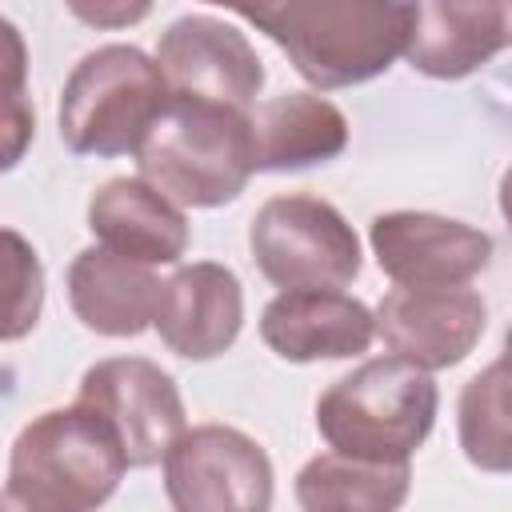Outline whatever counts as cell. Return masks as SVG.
<instances>
[{
	"mask_svg": "<svg viewBox=\"0 0 512 512\" xmlns=\"http://www.w3.org/2000/svg\"><path fill=\"white\" fill-rule=\"evenodd\" d=\"M316 88L376 80L404 56L408 0H280L256 20Z\"/></svg>",
	"mask_w": 512,
	"mask_h": 512,
	"instance_id": "3",
	"label": "cell"
},
{
	"mask_svg": "<svg viewBox=\"0 0 512 512\" xmlns=\"http://www.w3.org/2000/svg\"><path fill=\"white\" fill-rule=\"evenodd\" d=\"M512 44V0H408L404 56L432 80H464Z\"/></svg>",
	"mask_w": 512,
	"mask_h": 512,
	"instance_id": "12",
	"label": "cell"
},
{
	"mask_svg": "<svg viewBox=\"0 0 512 512\" xmlns=\"http://www.w3.org/2000/svg\"><path fill=\"white\" fill-rule=\"evenodd\" d=\"M92 236L140 264H176L188 252V220L180 204L156 192L144 176H116L88 200Z\"/></svg>",
	"mask_w": 512,
	"mask_h": 512,
	"instance_id": "15",
	"label": "cell"
},
{
	"mask_svg": "<svg viewBox=\"0 0 512 512\" xmlns=\"http://www.w3.org/2000/svg\"><path fill=\"white\" fill-rule=\"evenodd\" d=\"M256 172H296L312 164H328L348 148L344 112L312 92H288L256 104L248 116Z\"/></svg>",
	"mask_w": 512,
	"mask_h": 512,
	"instance_id": "17",
	"label": "cell"
},
{
	"mask_svg": "<svg viewBox=\"0 0 512 512\" xmlns=\"http://www.w3.org/2000/svg\"><path fill=\"white\" fill-rule=\"evenodd\" d=\"M36 136V108L28 96V44L12 20L0 16V172H12Z\"/></svg>",
	"mask_w": 512,
	"mask_h": 512,
	"instance_id": "21",
	"label": "cell"
},
{
	"mask_svg": "<svg viewBox=\"0 0 512 512\" xmlns=\"http://www.w3.org/2000/svg\"><path fill=\"white\" fill-rule=\"evenodd\" d=\"M260 340L288 364L348 360L376 340V316L340 288H284L260 312Z\"/></svg>",
	"mask_w": 512,
	"mask_h": 512,
	"instance_id": "13",
	"label": "cell"
},
{
	"mask_svg": "<svg viewBox=\"0 0 512 512\" xmlns=\"http://www.w3.org/2000/svg\"><path fill=\"white\" fill-rule=\"evenodd\" d=\"M460 448L468 464L504 476L512 468V436H508V364L492 360L480 376H472L460 392Z\"/></svg>",
	"mask_w": 512,
	"mask_h": 512,
	"instance_id": "19",
	"label": "cell"
},
{
	"mask_svg": "<svg viewBox=\"0 0 512 512\" xmlns=\"http://www.w3.org/2000/svg\"><path fill=\"white\" fill-rule=\"evenodd\" d=\"M376 264L400 288L468 284L492 260V236L436 212H380L368 224Z\"/></svg>",
	"mask_w": 512,
	"mask_h": 512,
	"instance_id": "9",
	"label": "cell"
},
{
	"mask_svg": "<svg viewBox=\"0 0 512 512\" xmlns=\"http://www.w3.org/2000/svg\"><path fill=\"white\" fill-rule=\"evenodd\" d=\"M128 460L112 424L88 408H48L20 428L8 452L0 504L24 512H88L124 480Z\"/></svg>",
	"mask_w": 512,
	"mask_h": 512,
	"instance_id": "1",
	"label": "cell"
},
{
	"mask_svg": "<svg viewBox=\"0 0 512 512\" xmlns=\"http://www.w3.org/2000/svg\"><path fill=\"white\" fill-rule=\"evenodd\" d=\"M248 248L276 288H348L360 276V240L320 196L264 200L252 216Z\"/></svg>",
	"mask_w": 512,
	"mask_h": 512,
	"instance_id": "6",
	"label": "cell"
},
{
	"mask_svg": "<svg viewBox=\"0 0 512 512\" xmlns=\"http://www.w3.org/2000/svg\"><path fill=\"white\" fill-rule=\"evenodd\" d=\"M68 12L96 28V32H116V28H132L152 12V0H64Z\"/></svg>",
	"mask_w": 512,
	"mask_h": 512,
	"instance_id": "22",
	"label": "cell"
},
{
	"mask_svg": "<svg viewBox=\"0 0 512 512\" xmlns=\"http://www.w3.org/2000/svg\"><path fill=\"white\" fill-rule=\"evenodd\" d=\"M156 64L172 96L244 108L264 88V64L244 32L216 16H180L164 28Z\"/></svg>",
	"mask_w": 512,
	"mask_h": 512,
	"instance_id": "10",
	"label": "cell"
},
{
	"mask_svg": "<svg viewBox=\"0 0 512 512\" xmlns=\"http://www.w3.org/2000/svg\"><path fill=\"white\" fill-rule=\"evenodd\" d=\"M132 156L140 176L180 208H220L256 172L244 108L172 92Z\"/></svg>",
	"mask_w": 512,
	"mask_h": 512,
	"instance_id": "2",
	"label": "cell"
},
{
	"mask_svg": "<svg viewBox=\"0 0 512 512\" xmlns=\"http://www.w3.org/2000/svg\"><path fill=\"white\" fill-rule=\"evenodd\" d=\"M376 336L392 348V356L412 360L424 372L452 368L468 360L488 328V304L480 292L464 284L448 288H396L380 300Z\"/></svg>",
	"mask_w": 512,
	"mask_h": 512,
	"instance_id": "11",
	"label": "cell"
},
{
	"mask_svg": "<svg viewBox=\"0 0 512 512\" xmlns=\"http://www.w3.org/2000/svg\"><path fill=\"white\" fill-rule=\"evenodd\" d=\"M168 100L160 64L132 44H104L88 52L60 92V140L76 156L136 152Z\"/></svg>",
	"mask_w": 512,
	"mask_h": 512,
	"instance_id": "5",
	"label": "cell"
},
{
	"mask_svg": "<svg viewBox=\"0 0 512 512\" xmlns=\"http://www.w3.org/2000/svg\"><path fill=\"white\" fill-rule=\"evenodd\" d=\"M152 324L168 352L184 360H216L236 344L244 328V288L224 264H184L160 280Z\"/></svg>",
	"mask_w": 512,
	"mask_h": 512,
	"instance_id": "14",
	"label": "cell"
},
{
	"mask_svg": "<svg viewBox=\"0 0 512 512\" xmlns=\"http://www.w3.org/2000/svg\"><path fill=\"white\" fill-rule=\"evenodd\" d=\"M412 488L408 460H368L320 452L296 472V504L304 512H392Z\"/></svg>",
	"mask_w": 512,
	"mask_h": 512,
	"instance_id": "18",
	"label": "cell"
},
{
	"mask_svg": "<svg viewBox=\"0 0 512 512\" xmlns=\"http://www.w3.org/2000/svg\"><path fill=\"white\" fill-rule=\"evenodd\" d=\"M76 400L112 424L128 468L160 464L168 444L184 432V400L176 380L144 356L96 360L80 376Z\"/></svg>",
	"mask_w": 512,
	"mask_h": 512,
	"instance_id": "8",
	"label": "cell"
},
{
	"mask_svg": "<svg viewBox=\"0 0 512 512\" xmlns=\"http://www.w3.org/2000/svg\"><path fill=\"white\" fill-rule=\"evenodd\" d=\"M44 312V264L28 236L0 228V340H24Z\"/></svg>",
	"mask_w": 512,
	"mask_h": 512,
	"instance_id": "20",
	"label": "cell"
},
{
	"mask_svg": "<svg viewBox=\"0 0 512 512\" xmlns=\"http://www.w3.org/2000/svg\"><path fill=\"white\" fill-rule=\"evenodd\" d=\"M440 392L432 372L404 356L364 360L316 400L328 448L368 460H408L432 432Z\"/></svg>",
	"mask_w": 512,
	"mask_h": 512,
	"instance_id": "4",
	"label": "cell"
},
{
	"mask_svg": "<svg viewBox=\"0 0 512 512\" xmlns=\"http://www.w3.org/2000/svg\"><path fill=\"white\" fill-rule=\"evenodd\" d=\"M160 464L168 504L180 512H264L272 504V460L240 428H184Z\"/></svg>",
	"mask_w": 512,
	"mask_h": 512,
	"instance_id": "7",
	"label": "cell"
},
{
	"mask_svg": "<svg viewBox=\"0 0 512 512\" xmlns=\"http://www.w3.org/2000/svg\"><path fill=\"white\" fill-rule=\"evenodd\" d=\"M156 300L160 280L152 276V264L128 260L104 244L84 248L68 264V304L76 320L96 336H140L156 316Z\"/></svg>",
	"mask_w": 512,
	"mask_h": 512,
	"instance_id": "16",
	"label": "cell"
},
{
	"mask_svg": "<svg viewBox=\"0 0 512 512\" xmlns=\"http://www.w3.org/2000/svg\"><path fill=\"white\" fill-rule=\"evenodd\" d=\"M204 4H216V8H228V12H240L244 20H260L268 8H276L280 0H204Z\"/></svg>",
	"mask_w": 512,
	"mask_h": 512,
	"instance_id": "23",
	"label": "cell"
}]
</instances>
